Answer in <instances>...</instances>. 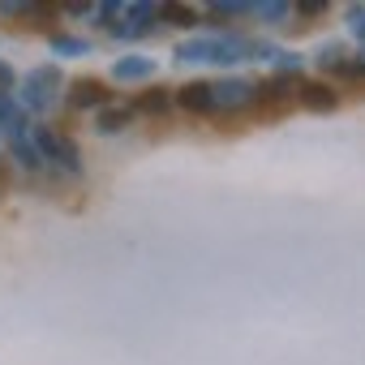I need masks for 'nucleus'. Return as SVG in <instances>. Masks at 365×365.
I'll list each match as a JSON object with an SVG mask.
<instances>
[{
	"label": "nucleus",
	"instance_id": "obj_8",
	"mask_svg": "<svg viewBox=\"0 0 365 365\" xmlns=\"http://www.w3.org/2000/svg\"><path fill=\"white\" fill-rule=\"evenodd\" d=\"M262 91V99H275V103H284V99H297V91H301V73H275L271 82H262L258 86Z\"/></svg>",
	"mask_w": 365,
	"mask_h": 365
},
{
	"label": "nucleus",
	"instance_id": "obj_19",
	"mask_svg": "<svg viewBox=\"0 0 365 365\" xmlns=\"http://www.w3.org/2000/svg\"><path fill=\"white\" fill-rule=\"evenodd\" d=\"M284 14H288V5H262V18H275V22H279Z\"/></svg>",
	"mask_w": 365,
	"mask_h": 365
},
{
	"label": "nucleus",
	"instance_id": "obj_15",
	"mask_svg": "<svg viewBox=\"0 0 365 365\" xmlns=\"http://www.w3.org/2000/svg\"><path fill=\"white\" fill-rule=\"evenodd\" d=\"M344 61H348V56H344V48H339V43H327V48L318 52V65H322L327 73H335V69H339Z\"/></svg>",
	"mask_w": 365,
	"mask_h": 365
},
{
	"label": "nucleus",
	"instance_id": "obj_13",
	"mask_svg": "<svg viewBox=\"0 0 365 365\" xmlns=\"http://www.w3.org/2000/svg\"><path fill=\"white\" fill-rule=\"evenodd\" d=\"M159 18H163V22H176V26H198V22H202V14L190 9V5H163Z\"/></svg>",
	"mask_w": 365,
	"mask_h": 365
},
{
	"label": "nucleus",
	"instance_id": "obj_14",
	"mask_svg": "<svg viewBox=\"0 0 365 365\" xmlns=\"http://www.w3.org/2000/svg\"><path fill=\"white\" fill-rule=\"evenodd\" d=\"M14 155H18V163H22V168H31V172H35V168H43L39 146H35V142H26V138H14Z\"/></svg>",
	"mask_w": 365,
	"mask_h": 365
},
{
	"label": "nucleus",
	"instance_id": "obj_16",
	"mask_svg": "<svg viewBox=\"0 0 365 365\" xmlns=\"http://www.w3.org/2000/svg\"><path fill=\"white\" fill-rule=\"evenodd\" d=\"M14 120H18V108H14V99H9V95H0V125H9V129H14Z\"/></svg>",
	"mask_w": 365,
	"mask_h": 365
},
{
	"label": "nucleus",
	"instance_id": "obj_18",
	"mask_svg": "<svg viewBox=\"0 0 365 365\" xmlns=\"http://www.w3.org/2000/svg\"><path fill=\"white\" fill-rule=\"evenodd\" d=\"M297 14L301 18H318V14H327V5H322V0H309V5H297Z\"/></svg>",
	"mask_w": 365,
	"mask_h": 365
},
{
	"label": "nucleus",
	"instance_id": "obj_12",
	"mask_svg": "<svg viewBox=\"0 0 365 365\" xmlns=\"http://www.w3.org/2000/svg\"><path fill=\"white\" fill-rule=\"evenodd\" d=\"M125 18H129V26H116V31H120V35H129V31L142 35V31H150V22L159 18V9H155V5H133Z\"/></svg>",
	"mask_w": 365,
	"mask_h": 365
},
{
	"label": "nucleus",
	"instance_id": "obj_20",
	"mask_svg": "<svg viewBox=\"0 0 365 365\" xmlns=\"http://www.w3.org/2000/svg\"><path fill=\"white\" fill-rule=\"evenodd\" d=\"M9 82H14V69H9V65H0V86H9Z\"/></svg>",
	"mask_w": 365,
	"mask_h": 365
},
{
	"label": "nucleus",
	"instance_id": "obj_9",
	"mask_svg": "<svg viewBox=\"0 0 365 365\" xmlns=\"http://www.w3.org/2000/svg\"><path fill=\"white\" fill-rule=\"evenodd\" d=\"M168 108H172V91H163V86H150L133 103V112H142V116H168Z\"/></svg>",
	"mask_w": 365,
	"mask_h": 365
},
{
	"label": "nucleus",
	"instance_id": "obj_17",
	"mask_svg": "<svg viewBox=\"0 0 365 365\" xmlns=\"http://www.w3.org/2000/svg\"><path fill=\"white\" fill-rule=\"evenodd\" d=\"M52 48H56V52H73V56H78V52H86V43H82V39H52Z\"/></svg>",
	"mask_w": 365,
	"mask_h": 365
},
{
	"label": "nucleus",
	"instance_id": "obj_6",
	"mask_svg": "<svg viewBox=\"0 0 365 365\" xmlns=\"http://www.w3.org/2000/svg\"><path fill=\"white\" fill-rule=\"evenodd\" d=\"M297 99H301L309 112H335V108H339V95H335L327 82H301Z\"/></svg>",
	"mask_w": 365,
	"mask_h": 365
},
{
	"label": "nucleus",
	"instance_id": "obj_4",
	"mask_svg": "<svg viewBox=\"0 0 365 365\" xmlns=\"http://www.w3.org/2000/svg\"><path fill=\"white\" fill-rule=\"evenodd\" d=\"M56 91H61V73L48 65V69H35L31 78H26V103L31 108H52V99H56Z\"/></svg>",
	"mask_w": 365,
	"mask_h": 365
},
{
	"label": "nucleus",
	"instance_id": "obj_1",
	"mask_svg": "<svg viewBox=\"0 0 365 365\" xmlns=\"http://www.w3.org/2000/svg\"><path fill=\"white\" fill-rule=\"evenodd\" d=\"M211 99H215V112H245L262 99V91L250 78H224V82H211Z\"/></svg>",
	"mask_w": 365,
	"mask_h": 365
},
{
	"label": "nucleus",
	"instance_id": "obj_7",
	"mask_svg": "<svg viewBox=\"0 0 365 365\" xmlns=\"http://www.w3.org/2000/svg\"><path fill=\"white\" fill-rule=\"evenodd\" d=\"M176 103L185 112H215V99H211V82H190L176 91Z\"/></svg>",
	"mask_w": 365,
	"mask_h": 365
},
{
	"label": "nucleus",
	"instance_id": "obj_11",
	"mask_svg": "<svg viewBox=\"0 0 365 365\" xmlns=\"http://www.w3.org/2000/svg\"><path fill=\"white\" fill-rule=\"evenodd\" d=\"M129 120H133V108H99L95 129H99V133H120Z\"/></svg>",
	"mask_w": 365,
	"mask_h": 365
},
{
	"label": "nucleus",
	"instance_id": "obj_5",
	"mask_svg": "<svg viewBox=\"0 0 365 365\" xmlns=\"http://www.w3.org/2000/svg\"><path fill=\"white\" fill-rule=\"evenodd\" d=\"M69 108H108V86L99 82V78H73L69 82Z\"/></svg>",
	"mask_w": 365,
	"mask_h": 365
},
{
	"label": "nucleus",
	"instance_id": "obj_10",
	"mask_svg": "<svg viewBox=\"0 0 365 365\" xmlns=\"http://www.w3.org/2000/svg\"><path fill=\"white\" fill-rule=\"evenodd\" d=\"M116 82H142V78H150L155 73V61H146V56H125V61H116Z\"/></svg>",
	"mask_w": 365,
	"mask_h": 365
},
{
	"label": "nucleus",
	"instance_id": "obj_2",
	"mask_svg": "<svg viewBox=\"0 0 365 365\" xmlns=\"http://www.w3.org/2000/svg\"><path fill=\"white\" fill-rule=\"evenodd\" d=\"M241 52H250L241 39H194V43L176 48V61H215V65H228Z\"/></svg>",
	"mask_w": 365,
	"mask_h": 365
},
{
	"label": "nucleus",
	"instance_id": "obj_3",
	"mask_svg": "<svg viewBox=\"0 0 365 365\" xmlns=\"http://www.w3.org/2000/svg\"><path fill=\"white\" fill-rule=\"evenodd\" d=\"M35 146H39L43 163L52 159V163H61L65 172H78V168H82V159H78V146H73L69 138H61L56 129H39V133H35Z\"/></svg>",
	"mask_w": 365,
	"mask_h": 365
}]
</instances>
